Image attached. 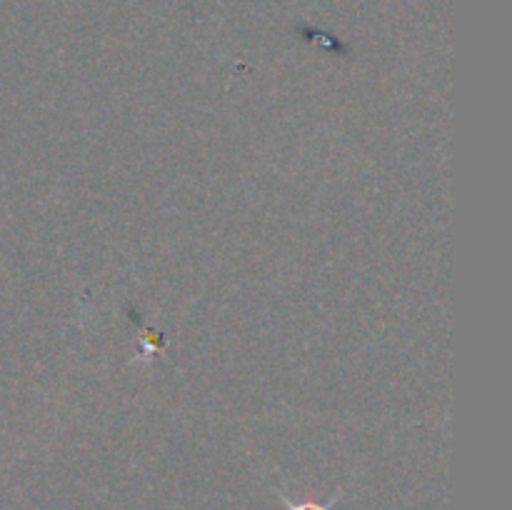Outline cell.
Returning a JSON list of instances; mask_svg holds the SVG:
<instances>
[{"instance_id": "6da1fadb", "label": "cell", "mask_w": 512, "mask_h": 510, "mask_svg": "<svg viewBox=\"0 0 512 510\" xmlns=\"http://www.w3.org/2000/svg\"><path fill=\"white\" fill-rule=\"evenodd\" d=\"M280 498H283L285 510H333V505L340 503V498H343V495L338 493L333 500H330V503H318V500H290L288 495H283V493H280Z\"/></svg>"}]
</instances>
